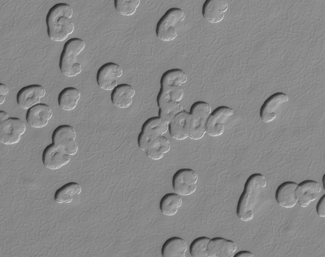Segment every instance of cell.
Returning a JSON list of instances; mask_svg holds the SVG:
<instances>
[{"label":"cell","mask_w":325,"mask_h":257,"mask_svg":"<svg viewBox=\"0 0 325 257\" xmlns=\"http://www.w3.org/2000/svg\"><path fill=\"white\" fill-rule=\"evenodd\" d=\"M182 203L181 197L176 193H168L160 200L159 208L165 215L171 216L175 214Z\"/></svg>","instance_id":"26"},{"label":"cell","mask_w":325,"mask_h":257,"mask_svg":"<svg viewBox=\"0 0 325 257\" xmlns=\"http://www.w3.org/2000/svg\"><path fill=\"white\" fill-rule=\"evenodd\" d=\"M316 209L319 216L325 217V195H323L318 201Z\"/></svg>","instance_id":"32"},{"label":"cell","mask_w":325,"mask_h":257,"mask_svg":"<svg viewBox=\"0 0 325 257\" xmlns=\"http://www.w3.org/2000/svg\"><path fill=\"white\" fill-rule=\"evenodd\" d=\"M45 90L39 84H30L24 87L17 94L18 105L24 109H28L39 103L40 98L44 96Z\"/></svg>","instance_id":"13"},{"label":"cell","mask_w":325,"mask_h":257,"mask_svg":"<svg viewBox=\"0 0 325 257\" xmlns=\"http://www.w3.org/2000/svg\"><path fill=\"white\" fill-rule=\"evenodd\" d=\"M0 116H1V118H0L1 122H2L4 120L9 118V116L7 112L2 110L0 111Z\"/></svg>","instance_id":"35"},{"label":"cell","mask_w":325,"mask_h":257,"mask_svg":"<svg viewBox=\"0 0 325 257\" xmlns=\"http://www.w3.org/2000/svg\"><path fill=\"white\" fill-rule=\"evenodd\" d=\"M227 8L226 0H205L202 7V14L207 21L218 23L223 19Z\"/></svg>","instance_id":"17"},{"label":"cell","mask_w":325,"mask_h":257,"mask_svg":"<svg viewBox=\"0 0 325 257\" xmlns=\"http://www.w3.org/2000/svg\"><path fill=\"white\" fill-rule=\"evenodd\" d=\"M234 257H254L253 253L249 251H240L233 255Z\"/></svg>","instance_id":"33"},{"label":"cell","mask_w":325,"mask_h":257,"mask_svg":"<svg viewBox=\"0 0 325 257\" xmlns=\"http://www.w3.org/2000/svg\"><path fill=\"white\" fill-rule=\"evenodd\" d=\"M85 47V42L77 37L70 38L64 43L59 62L60 70L63 74L74 76L80 72L81 65L76 61V58Z\"/></svg>","instance_id":"3"},{"label":"cell","mask_w":325,"mask_h":257,"mask_svg":"<svg viewBox=\"0 0 325 257\" xmlns=\"http://www.w3.org/2000/svg\"><path fill=\"white\" fill-rule=\"evenodd\" d=\"M140 0H114V7L121 15L130 16L134 13Z\"/></svg>","instance_id":"31"},{"label":"cell","mask_w":325,"mask_h":257,"mask_svg":"<svg viewBox=\"0 0 325 257\" xmlns=\"http://www.w3.org/2000/svg\"><path fill=\"white\" fill-rule=\"evenodd\" d=\"M25 130L26 126L20 119L9 117L1 122V142L8 145L16 143Z\"/></svg>","instance_id":"7"},{"label":"cell","mask_w":325,"mask_h":257,"mask_svg":"<svg viewBox=\"0 0 325 257\" xmlns=\"http://www.w3.org/2000/svg\"><path fill=\"white\" fill-rule=\"evenodd\" d=\"M122 72L120 65L114 62H109L103 64L97 72L96 79L98 85L104 90H113L118 84Z\"/></svg>","instance_id":"9"},{"label":"cell","mask_w":325,"mask_h":257,"mask_svg":"<svg viewBox=\"0 0 325 257\" xmlns=\"http://www.w3.org/2000/svg\"><path fill=\"white\" fill-rule=\"evenodd\" d=\"M288 100V96L283 93H277L272 95L261 109L260 116L262 120L266 123L274 120L279 108Z\"/></svg>","instance_id":"15"},{"label":"cell","mask_w":325,"mask_h":257,"mask_svg":"<svg viewBox=\"0 0 325 257\" xmlns=\"http://www.w3.org/2000/svg\"><path fill=\"white\" fill-rule=\"evenodd\" d=\"M134 94L135 90L131 85L120 83L112 90L111 100L113 104L119 108H127L131 104Z\"/></svg>","instance_id":"20"},{"label":"cell","mask_w":325,"mask_h":257,"mask_svg":"<svg viewBox=\"0 0 325 257\" xmlns=\"http://www.w3.org/2000/svg\"><path fill=\"white\" fill-rule=\"evenodd\" d=\"M320 191V187L317 182L306 180L298 185L295 195L299 205L305 207L316 199Z\"/></svg>","instance_id":"18"},{"label":"cell","mask_w":325,"mask_h":257,"mask_svg":"<svg viewBox=\"0 0 325 257\" xmlns=\"http://www.w3.org/2000/svg\"><path fill=\"white\" fill-rule=\"evenodd\" d=\"M80 96V93L78 89L72 87H66L58 95V105L64 110H73L76 107Z\"/></svg>","instance_id":"23"},{"label":"cell","mask_w":325,"mask_h":257,"mask_svg":"<svg viewBox=\"0 0 325 257\" xmlns=\"http://www.w3.org/2000/svg\"><path fill=\"white\" fill-rule=\"evenodd\" d=\"M298 184L293 182H285L277 188L275 197L277 203L286 208H291L296 203L297 200L295 191Z\"/></svg>","instance_id":"21"},{"label":"cell","mask_w":325,"mask_h":257,"mask_svg":"<svg viewBox=\"0 0 325 257\" xmlns=\"http://www.w3.org/2000/svg\"><path fill=\"white\" fill-rule=\"evenodd\" d=\"M187 77L185 72L180 68L169 69L163 73L160 79V87L180 86L186 82Z\"/></svg>","instance_id":"27"},{"label":"cell","mask_w":325,"mask_h":257,"mask_svg":"<svg viewBox=\"0 0 325 257\" xmlns=\"http://www.w3.org/2000/svg\"><path fill=\"white\" fill-rule=\"evenodd\" d=\"M325 175H324L322 177V183H323V189L324 190V179H325Z\"/></svg>","instance_id":"37"},{"label":"cell","mask_w":325,"mask_h":257,"mask_svg":"<svg viewBox=\"0 0 325 257\" xmlns=\"http://www.w3.org/2000/svg\"><path fill=\"white\" fill-rule=\"evenodd\" d=\"M187 249L185 240L174 236L167 239L163 244L161 253L163 257H184Z\"/></svg>","instance_id":"22"},{"label":"cell","mask_w":325,"mask_h":257,"mask_svg":"<svg viewBox=\"0 0 325 257\" xmlns=\"http://www.w3.org/2000/svg\"><path fill=\"white\" fill-rule=\"evenodd\" d=\"M266 185L265 178L262 174H254L249 177L237 203L236 214L240 219L248 221L253 218L256 201Z\"/></svg>","instance_id":"2"},{"label":"cell","mask_w":325,"mask_h":257,"mask_svg":"<svg viewBox=\"0 0 325 257\" xmlns=\"http://www.w3.org/2000/svg\"><path fill=\"white\" fill-rule=\"evenodd\" d=\"M27 110L26 114V121L34 128L45 126L52 115L51 108L44 103H39Z\"/></svg>","instance_id":"14"},{"label":"cell","mask_w":325,"mask_h":257,"mask_svg":"<svg viewBox=\"0 0 325 257\" xmlns=\"http://www.w3.org/2000/svg\"><path fill=\"white\" fill-rule=\"evenodd\" d=\"M183 110L179 101H172L159 107L158 116L169 123Z\"/></svg>","instance_id":"29"},{"label":"cell","mask_w":325,"mask_h":257,"mask_svg":"<svg viewBox=\"0 0 325 257\" xmlns=\"http://www.w3.org/2000/svg\"><path fill=\"white\" fill-rule=\"evenodd\" d=\"M80 185L74 182L67 183L59 188L55 192L54 199L58 203H69L75 194L81 192Z\"/></svg>","instance_id":"28"},{"label":"cell","mask_w":325,"mask_h":257,"mask_svg":"<svg viewBox=\"0 0 325 257\" xmlns=\"http://www.w3.org/2000/svg\"><path fill=\"white\" fill-rule=\"evenodd\" d=\"M76 132L74 129L68 125H61L56 127L52 135V143L62 147L69 155L75 154L78 149L75 141Z\"/></svg>","instance_id":"10"},{"label":"cell","mask_w":325,"mask_h":257,"mask_svg":"<svg viewBox=\"0 0 325 257\" xmlns=\"http://www.w3.org/2000/svg\"><path fill=\"white\" fill-rule=\"evenodd\" d=\"M72 14V8L63 3L56 4L49 10L46 16V24L50 39L62 41L72 33L74 24L70 19Z\"/></svg>","instance_id":"1"},{"label":"cell","mask_w":325,"mask_h":257,"mask_svg":"<svg viewBox=\"0 0 325 257\" xmlns=\"http://www.w3.org/2000/svg\"><path fill=\"white\" fill-rule=\"evenodd\" d=\"M189 112L183 110L168 123V130L172 137L182 140L188 137Z\"/></svg>","instance_id":"19"},{"label":"cell","mask_w":325,"mask_h":257,"mask_svg":"<svg viewBox=\"0 0 325 257\" xmlns=\"http://www.w3.org/2000/svg\"><path fill=\"white\" fill-rule=\"evenodd\" d=\"M69 160V154L62 147L53 143L46 147L43 152L44 165L50 169H58L67 163Z\"/></svg>","instance_id":"12"},{"label":"cell","mask_w":325,"mask_h":257,"mask_svg":"<svg viewBox=\"0 0 325 257\" xmlns=\"http://www.w3.org/2000/svg\"><path fill=\"white\" fill-rule=\"evenodd\" d=\"M9 92L7 87L3 83H0V94L1 95H6Z\"/></svg>","instance_id":"34"},{"label":"cell","mask_w":325,"mask_h":257,"mask_svg":"<svg viewBox=\"0 0 325 257\" xmlns=\"http://www.w3.org/2000/svg\"><path fill=\"white\" fill-rule=\"evenodd\" d=\"M211 113V107L204 101H197L191 106L188 123V137L201 138L206 132V124Z\"/></svg>","instance_id":"4"},{"label":"cell","mask_w":325,"mask_h":257,"mask_svg":"<svg viewBox=\"0 0 325 257\" xmlns=\"http://www.w3.org/2000/svg\"><path fill=\"white\" fill-rule=\"evenodd\" d=\"M233 114V110L226 106H219L210 113L206 124V132L212 136L221 135L224 124Z\"/></svg>","instance_id":"11"},{"label":"cell","mask_w":325,"mask_h":257,"mask_svg":"<svg viewBox=\"0 0 325 257\" xmlns=\"http://www.w3.org/2000/svg\"><path fill=\"white\" fill-rule=\"evenodd\" d=\"M170 148V143L167 138L160 135L154 139L144 150L147 155L153 159L161 158L165 153Z\"/></svg>","instance_id":"24"},{"label":"cell","mask_w":325,"mask_h":257,"mask_svg":"<svg viewBox=\"0 0 325 257\" xmlns=\"http://www.w3.org/2000/svg\"><path fill=\"white\" fill-rule=\"evenodd\" d=\"M5 100V98L4 95H1L0 96V104H2Z\"/></svg>","instance_id":"36"},{"label":"cell","mask_w":325,"mask_h":257,"mask_svg":"<svg viewBox=\"0 0 325 257\" xmlns=\"http://www.w3.org/2000/svg\"><path fill=\"white\" fill-rule=\"evenodd\" d=\"M185 16L184 12L180 8L173 7L168 9L156 24V36L165 41L174 39L177 35L175 27L179 21L184 19Z\"/></svg>","instance_id":"5"},{"label":"cell","mask_w":325,"mask_h":257,"mask_svg":"<svg viewBox=\"0 0 325 257\" xmlns=\"http://www.w3.org/2000/svg\"><path fill=\"white\" fill-rule=\"evenodd\" d=\"M197 174L190 168H182L174 174L172 185L174 191L182 195H188L196 189Z\"/></svg>","instance_id":"8"},{"label":"cell","mask_w":325,"mask_h":257,"mask_svg":"<svg viewBox=\"0 0 325 257\" xmlns=\"http://www.w3.org/2000/svg\"><path fill=\"white\" fill-rule=\"evenodd\" d=\"M236 249L233 241L220 237L210 239L207 246L209 257H233Z\"/></svg>","instance_id":"16"},{"label":"cell","mask_w":325,"mask_h":257,"mask_svg":"<svg viewBox=\"0 0 325 257\" xmlns=\"http://www.w3.org/2000/svg\"><path fill=\"white\" fill-rule=\"evenodd\" d=\"M183 96V91L180 86L160 87L156 97L157 106L160 107L172 101H179Z\"/></svg>","instance_id":"25"},{"label":"cell","mask_w":325,"mask_h":257,"mask_svg":"<svg viewBox=\"0 0 325 257\" xmlns=\"http://www.w3.org/2000/svg\"><path fill=\"white\" fill-rule=\"evenodd\" d=\"M168 129V123L159 116L148 118L142 124L137 143L139 147L145 150L156 138L162 135Z\"/></svg>","instance_id":"6"},{"label":"cell","mask_w":325,"mask_h":257,"mask_svg":"<svg viewBox=\"0 0 325 257\" xmlns=\"http://www.w3.org/2000/svg\"><path fill=\"white\" fill-rule=\"evenodd\" d=\"M210 239L200 236L194 239L190 245L189 251L192 257H209L207 246Z\"/></svg>","instance_id":"30"}]
</instances>
